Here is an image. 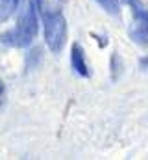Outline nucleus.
<instances>
[{"label": "nucleus", "mask_w": 148, "mask_h": 160, "mask_svg": "<svg viewBox=\"0 0 148 160\" xmlns=\"http://www.w3.org/2000/svg\"><path fill=\"white\" fill-rule=\"evenodd\" d=\"M35 2L30 0L26 4L24 13L21 15V21L15 30L6 32L2 36V41L9 47H28L37 34V13H35Z\"/></svg>", "instance_id": "obj_1"}, {"label": "nucleus", "mask_w": 148, "mask_h": 160, "mask_svg": "<svg viewBox=\"0 0 148 160\" xmlns=\"http://www.w3.org/2000/svg\"><path fill=\"white\" fill-rule=\"evenodd\" d=\"M43 21H44V41L48 48L54 54H59L67 41V22L65 17L59 11H46L43 9Z\"/></svg>", "instance_id": "obj_2"}, {"label": "nucleus", "mask_w": 148, "mask_h": 160, "mask_svg": "<svg viewBox=\"0 0 148 160\" xmlns=\"http://www.w3.org/2000/svg\"><path fill=\"white\" fill-rule=\"evenodd\" d=\"M72 67L81 75V77H89V67H87V63H85V54H83V50H81V47L80 45H74L72 47Z\"/></svg>", "instance_id": "obj_3"}, {"label": "nucleus", "mask_w": 148, "mask_h": 160, "mask_svg": "<svg viewBox=\"0 0 148 160\" xmlns=\"http://www.w3.org/2000/svg\"><path fill=\"white\" fill-rule=\"evenodd\" d=\"M130 6H132V11H133V17L135 21L141 24V26H146L148 28V9L139 2V0H126Z\"/></svg>", "instance_id": "obj_4"}, {"label": "nucleus", "mask_w": 148, "mask_h": 160, "mask_svg": "<svg viewBox=\"0 0 148 160\" xmlns=\"http://www.w3.org/2000/svg\"><path fill=\"white\" fill-rule=\"evenodd\" d=\"M17 4H19V0H0V22L7 21L15 13Z\"/></svg>", "instance_id": "obj_5"}, {"label": "nucleus", "mask_w": 148, "mask_h": 160, "mask_svg": "<svg viewBox=\"0 0 148 160\" xmlns=\"http://www.w3.org/2000/svg\"><path fill=\"white\" fill-rule=\"evenodd\" d=\"M106 11H109L113 15H117L118 13V0H96Z\"/></svg>", "instance_id": "obj_6"}, {"label": "nucleus", "mask_w": 148, "mask_h": 160, "mask_svg": "<svg viewBox=\"0 0 148 160\" xmlns=\"http://www.w3.org/2000/svg\"><path fill=\"white\" fill-rule=\"evenodd\" d=\"M132 38H133L135 41H139V43H143V45H148V28L146 26L137 28V30L132 34Z\"/></svg>", "instance_id": "obj_7"}, {"label": "nucleus", "mask_w": 148, "mask_h": 160, "mask_svg": "<svg viewBox=\"0 0 148 160\" xmlns=\"http://www.w3.org/2000/svg\"><path fill=\"white\" fill-rule=\"evenodd\" d=\"M34 2H35V6L39 8V9H41V11L44 9V8H43V0H34Z\"/></svg>", "instance_id": "obj_8"}, {"label": "nucleus", "mask_w": 148, "mask_h": 160, "mask_svg": "<svg viewBox=\"0 0 148 160\" xmlns=\"http://www.w3.org/2000/svg\"><path fill=\"white\" fill-rule=\"evenodd\" d=\"M2 93H4V84H2V80H0V99H2Z\"/></svg>", "instance_id": "obj_9"}]
</instances>
